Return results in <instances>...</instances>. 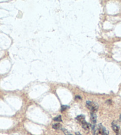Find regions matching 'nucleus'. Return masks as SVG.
<instances>
[{
    "label": "nucleus",
    "instance_id": "nucleus-2",
    "mask_svg": "<svg viewBox=\"0 0 121 135\" xmlns=\"http://www.w3.org/2000/svg\"><path fill=\"white\" fill-rule=\"evenodd\" d=\"M98 130L99 133L102 135H108L109 134V131H108L106 128L103 126L102 124H99Z\"/></svg>",
    "mask_w": 121,
    "mask_h": 135
},
{
    "label": "nucleus",
    "instance_id": "nucleus-6",
    "mask_svg": "<svg viewBox=\"0 0 121 135\" xmlns=\"http://www.w3.org/2000/svg\"><path fill=\"white\" fill-rule=\"evenodd\" d=\"M75 119L78 121V122H80L81 123H82L83 122H84L85 120V116L84 115H79L77 117L75 118Z\"/></svg>",
    "mask_w": 121,
    "mask_h": 135
},
{
    "label": "nucleus",
    "instance_id": "nucleus-12",
    "mask_svg": "<svg viewBox=\"0 0 121 135\" xmlns=\"http://www.w3.org/2000/svg\"><path fill=\"white\" fill-rule=\"evenodd\" d=\"M120 122H121V114H120Z\"/></svg>",
    "mask_w": 121,
    "mask_h": 135
},
{
    "label": "nucleus",
    "instance_id": "nucleus-8",
    "mask_svg": "<svg viewBox=\"0 0 121 135\" xmlns=\"http://www.w3.org/2000/svg\"><path fill=\"white\" fill-rule=\"evenodd\" d=\"M53 120L55 121V122H62V117H61V116H60V115H59V116H58V117L54 118H53Z\"/></svg>",
    "mask_w": 121,
    "mask_h": 135
},
{
    "label": "nucleus",
    "instance_id": "nucleus-1",
    "mask_svg": "<svg viewBox=\"0 0 121 135\" xmlns=\"http://www.w3.org/2000/svg\"><path fill=\"white\" fill-rule=\"evenodd\" d=\"M86 106L91 111V113H96L99 109L98 105L95 102L90 101H87L86 102Z\"/></svg>",
    "mask_w": 121,
    "mask_h": 135
},
{
    "label": "nucleus",
    "instance_id": "nucleus-3",
    "mask_svg": "<svg viewBox=\"0 0 121 135\" xmlns=\"http://www.w3.org/2000/svg\"><path fill=\"white\" fill-rule=\"evenodd\" d=\"M112 129L113 131L115 132L116 135H118L119 132V126L118 124L116 122H113L112 124Z\"/></svg>",
    "mask_w": 121,
    "mask_h": 135
},
{
    "label": "nucleus",
    "instance_id": "nucleus-5",
    "mask_svg": "<svg viewBox=\"0 0 121 135\" xmlns=\"http://www.w3.org/2000/svg\"><path fill=\"white\" fill-rule=\"evenodd\" d=\"M81 124H82V127L84 130H88L90 129V124H88L87 122H86V121H84V122H83L82 123H81Z\"/></svg>",
    "mask_w": 121,
    "mask_h": 135
},
{
    "label": "nucleus",
    "instance_id": "nucleus-4",
    "mask_svg": "<svg viewBox=\"0 0 121 135\" xmlns=\"http://www.w3.org/2000/svg\"><path fill=\"white\" fill-rule=\"evenodd\" d=\"M91 122H92L93 124H95L97 122V115L96 113H91V117H90Z\"/></svg>",
    "mask_w": 121,
    "mask_h": 135
},
{
    "label": "nucleus",
    "instance_id": "nucleus-7",
    "mask_svg": "<svg viewBox=\"0 0 121 135\" xmlns=\"http://www.w3.org/2000/svg\"><path fill=\"white\" fill-rule=\"evenodd\" d=\"M60 127H61V126H60L59 123H56V124H53L52 125V128L53 129H55V130L60 129Z\"/></svg>",
    "mask_w": 121,
    "mask_h": 135
},
{
    "label": "nucleus",
    "instance_id": "nucleus-13",
    "mask_svg": "<svg viewBox=\"0 0 121 135\" xmlns=\"http://www.w3.org/2000/svg\"><path fill=\"white\" fill-rule=\"evenodd\" d=\"M120 135H121V134H120Z\"/></svg>",
    "mask_w": 121,
    "mask_h": 135
},
{
    "label": "nucleus",
    "instance_id": "nucleus-10",
    "mask_svg": "<svg viewBox=\"0 0 121 135\" xmlns=\"http://www.w3.org/2000/svg\"><path fill=\"white\" fill-rule=\"evenodd\" d=\"M69 107L67 106V105H62L61 106V108H60V110H61L62 112H63V111H65L67 108H68Z\"/></svg>",
    "mask_w": 121,
    "mask_h": 135
},
{
    "label": "nucleus",
    "instance_id": "nucleus-11",
    "mask_svg": "<svg viewBox=\"0 0 121 135\" xmlns=\"http://www.w3.org/2000/svg\"><path fill=\"white\" fill-rule=\"evenodd\" d=\"M75 134L76 135H82L81 134L80 132H76V133H75Z\"/></svg>",
    "mask_w": 121,
    "mask_h": 135
},
{
    "label": "nucleus",
    "instance_id": "nucleus-9",
    "mask_svg": "<svg viewBox=\"0 0 121 135\" xmlns=\"http://www.w3.org/2000/svg\"><path fill=\"white\" fill-rule=\"evenodd\" d=\"M62 132H64V133L65 134V135H73V134H72L70 132H69L68 130H66V129H62Z\"/></svg>",
    "mask_w": 121,
    "mask_h": 135
}]
</instances>
